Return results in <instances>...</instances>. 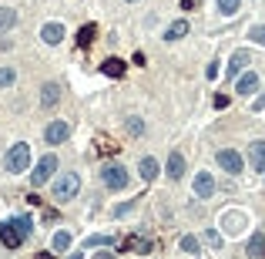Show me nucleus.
<instances>
[{
  "label": "nucleus",
  "instance_id": "6ab92c4d",
  "mask_svg": "<svg viewBox=\"0 0 265 259\" xmlns=\"http://www.w3.org/2000/svg\"><path fill=\"white\" fill-rule=\"evenodd\" d=\"M245 252H248V259H262L265 256V236L262 232H255V236L248 239V249H245Z\"/></svg>",
  "mask_w": 265,
  "mask_h": 259
},
{
  "label": "nucleus",
  "instance_id": "ddd939ff",
  "mask_svg": "<svg viewBox=\"0 0 265 259\" xmlns=\"http://www.w3.org/2000/svg\"><path fill=\"white\" fill-rule=\"evenodd\" d=\"M165 175L171 182H178L181 175H185V158H181V152H171L168 155V169H165Z\"/></svg>",
  "mask_w": 265,
  "mask_h": 259
},
{
  "label": "nucleus",
  "instance_id": "0eeeda50",
  "mask_svg": "<svg viewBox=\"0 0 265 259\" xmlns=\"http://www.w3.org/2000/svg\"><path fill=\"white\" fill-rule=\"evenodd\" d=\"M121 249H124V252L131 249V252H141V256H148V252H155V242H151V239H144V236H128V239L121 242Z\"/></svg>",
  "mask_w": 265,
  "mask_h": 259
},
{
  "label": "nucleus",
  "instance_id": "e433bc0d",
  "mask_svg": "<svg viewBox=\"0 0 265 259\" xmlns=\"http://www.w3.org/2000/svg\"><path fill=\"white\" fill-rule=\"evenodd\" d=\"M37 259H54V256H51V252H41V256H37Z\"/></svg>",
  "mask_w": 265,
  "mask_h": 259
},
{
  "label": "nucleus",
  "instance_id": "9b49d317",
  "mask_svg": "<svg viewBox=\"0 0 265 259\" xmlns=\"http://www.w3.org/2000/svg\"><path fill=\"white\" fill-rule=\"evenodd\" d=\"M211 192H215V179H211L208 172H198L195 175V195L198 199H211Z\"/></svg>",
  "mask_w": 265,
  "mask_h": 259
},
{
  "label": "nucleus",
  "instance_id": "c9c22d12",
  "mask_svg": "<svg viewBox=\"0 0 265 259\" xmlns=\"http://www.w3.org/2000/svg\"><path fill=\"white\" fill-rule=\"evenodd\" d=\"M94 259H114V252H98Z\"/></svg>",
  "mask_w": 265,
  "mask_h": 259
},
{
  "label": "nucleus",
  "instance_id": "7ed1b4c3",
  "mask_svg": "<svg viewBox=\"0 0 265 259\" xmlns=\"http://www.w3.org/2000/svg\"><path fill=\"white\" fill-rule=\"evenodd\" d=\"M54 172H57V155H51V152H47V155L37 162V169L31 172V185H34V189H41V185H44Z\"/></svg>",
  "mask_w": 265,
  "mask_h": 259
},
{
  "label": "nucleus",
  "instance_id": "6e6552de",
  "mask_svg": "<svg viewBox=\"0 0 265 259\" xmlns=\"http://www.w3.org/2000/svg\"><path fill=\"white\" fill-rule=\"evenodd\" d=\"M41 41H44V44H61V41H64V24H57V21H51V24H44V27H41Z\"/></svg>",
  "mask_w": 265,
  "mask_h": 259
},
{
  "label": "nucleus",
  "instance_id": "4468645a",
  "mask_svg": "<svg viewBox=\"0 0 265 259\" xmlns=\"http://www.w3.org/2000/svg\"><path fill=\"white\" fill-rule=\"evenodd\" d=\"M255 88H258V74L255 71H245L242 78L235 81V94H252Z\"/></svg>",
  "mask_w": 265,
  "mask_h": 259
},
{
  "label": "nucleus",
  "instance_id": "4c0bfd02",
  "mask_svg": "<svg viewBox=\"0 0 265 259\" xmlns=\"http://www.w3.org/2000/svg\"><path fill=\"white\" fill-rule=\"evenodd\" d=\"M67 259H84V256H81V252H71V256H67Z\"/></svg>",
  "mask_w": 265,
  "mask_h": 259
},
{
  "label": "nucleus",
  "instance_id": "2f4dec72",
  "mask_svg": "<svg viewBox=\"0 0 265 259\" xmlns=\"http://www.w3.org/2000/svg\"><path fill=\"white\" fill-rule=\"evenodd\" d=\"M205 78H208V81L218 78V64H208V68H205Z\"/></svg>",
  "mask_w": 265,
  "mask_h": 259
},
{
  "label": "nucleus",
  "instance_id": "c85d7f7f",
  "mask_svg": "<svg viewBox=\"0 0 265 259\" xmlns=\"http://www.w3.org/2000/svg\"><path fill=\"white\" fill-rule=\"evenodd\" d=\"M128 132H131V135H141L144 121H141V118H128Z\"/></svg>",
  "mask_w": 265,
  "mask_h": 259
},
{
  "label": "nucleus",
  "instance_id": "473e14b6",
  "mask_svg": "<svg viewBox=\"0 0 265 259\" xmlns=\"http://www.w3.org/2000/svg\"><path fill=\"white\" fill-rule=\"evenodd\" d=\"M215 108H228V94H215Z\"/></svg>",
  "mask_w": 265,
  "mask_h": 259
},
{
  "label": "nucleus",
  "instance_id": "9d476101",
  "mask_svg": "<svg viewBox=\"0 0 265 259\" xmlns=\"http://www.w3.org/2000/svg\"><path fill=\"white\" fill-rule=\"evenodd\" d=\"M221 229H225L228 236H238L245 229V212H225L221 215Z\"/></svg>",
  "mask_w": 265,
  "mask_h": 259
},
{
  "label": "nucleus",
  "instance_id": "aec40b11",
  "mask_svg": "<svg viewBox=\"0 0 265 259\" xmlns=\"http://www.w3.org/2000/svg\"><path fill=\"white\" fill-rule=\"evenodd\" d=\"M138 172H141V179H144V182H155V175H158L161 169H158V162H155V158H141Z\"/></svg>",
  "mask_w": 265,
  "mask_h": 259
},
{
  "label": "nucleus",
  "instance_id": "a878e982",
  "mask_svg": "<svg viewBox=\"0 0 265 259\" xmlns=\"http://www.w3.org/2000/svg\"><path fill=\"white\" fill-rule=\"evenodd\" d=\"M14 81H17V71L14 68H0V88H11Z\"/></svg>",
  "mask_w": 265,
  "mask_h": 259
},
{
  "label": "nucleus",
  "instance_id": "423d86ee",
  "mask_svg": "<svg viewBox=\"0 0 265 259\" xmlns=\"http://www.w3.org/2000/svg\"><path fill=\"white\" fill-rule=\"evenodd\" d=\"M218 165H221L225 172L238 175V172H242V165H245V158L238 155V152H232V148H221V152H218Z\"/></svg>",
  "mask_w": 265,
  "mask_h": 259
},
{
  "label": "nucleus",
  "instance_id": "4be33fe9",
  "mask_svg": "<svg viewBox=\"0 0 265 259\" xmlns=\"http://www.w3.org/2000/svg\"><path fill=\"white\" fill-rule=\"evenodd\" d=\"M94 34H98V27H94V24H84V27L78 31V44H81V47H88L91 41H94Z\"/></svg>",
  "mask_w": 265,
  "mask_h": 259
},
{
  "label": "nucleus",
  "instance_id": "f3484780",
  "mask_svg": "<svg viewBox=\"0 0 265 259\" xmlns=\"http://www.w3.org/2000/svg\"><path fill=\"white\" fill-rule=\"evenodd\" d=\"M245 64H248V51H235V54L228 57V74H232V78H235V74H242Z\"/></svg>",
  "mask_w": 265,
  "mask_h": 259
},
{
  "label": "nucleus",
  "instance_id": "1a4fd4ad",
  "mask_svg": "<svg viewBox=\"0 0 265 259\" xmlns=\"http://www.w3.org/2000/svg\"><path fill=\"white\" fill-rule=\"evenodd\" d=\"M0 242H4L7 249H17L24 242V236L17 232V225H14V222H0Z\"/></svg>",
  "mask_w": 265,
  "mask_h": 259
},
{
  "label": "nucleus",
  "instance_id": "7c9ffc66",
  "mask_svg": "<svg viewBox=\"0 0 265 259\" xmlns=\"http://www.w3.org/2000/svg\"><path fill=\"white\" fill-rule=\"evenodd\" d=\"M248 37H252L255 44H265V27H252V31H248Z\"/></svg>",
  "mask_w": 265,
  "mask_h": 259
},
{
  "label": "nucleus",
  "instance_id": "bb28decb",
  "mask_svg": "<svg viewBox=\"0 0 265 259\" xmlns=\"http://www.w3.org/2000/svg\"><path fill=\"white\" fill-rule=\"evenodd\" d=\"M178 246H181V252H198V239H195V236H181Z\"/></svg>",
  "mask_w": 265,
  "mask_h": 259
},
{
  "label": "nucleus",
  "instance_id": "f257e3e1",
  "mask_svg": "<svg viewBox=\"0 0 265 259\" xmlns=\"http://www.w3.org/2000/svg\"><path fill=\"white\" fill-rule=\"evenodd\" d=\"M78 189H81L78 172H64V175H57V179H54V199H57V202H71V199L78 195Z\"/></svg>",
  "mask_w": 265,
  "mask_h": 259
},
{
  "label": "nucleus",
  "instance_id": "a211bd4d",
  "mask_svg": "<svg viewBox=\"0 0 265 259\" xmlns=\"http://www.w3.org/2000/svg\"><path fill=\"white\" fill-rule=\"evenodd\" d=\"M57 101H61V88H57V84H44V88H41V104H44V108H54Z\"/></svg>",
  "mask_w": 265,
  "mask_h": 259
},
{
  "label": "nucleus",
  "instance_id": "72a5a7b5",
  "mask_svg": "<svg viewBox=\"0 0 265 259\" xmlns=\"http://www.w3.org/2000/svg\"><path fill=\"white\" fill-rule=\"evenodd\" d=\"M181 11H195V0H181Z\"/></svg>",
  "mask_w": 265,
  "mask_h": 259
},
{
  "label": "nucleus",
  "instance_id": "f03ea898",
  "mask_svg": "<svg viewBox=\"0 0 265 259\" xmlns=\"http://www.w3.org/2000/svg\"><path fill=\"white\" fill-rule=\"evenodd\" d=\"M27 165H31V145L27 142H17V145H11V152H7V172H27Z\"/></svg>",
  "mask_w": 265,
  "mask_h": 259
},
{
  "label": "nucleus",
  "instance_id": "dca6fc26",
  "mask_svg": "<svg viewBox=\"0 0 265 259\" xmlns=\"http://www.w3.org/2000/svg\"><path fill=\"white\" fill-rule=\"evenodd\" d=\"M185 34H188V21H185V17H178L175 24H168V31H165V41H181Z\"/></svg>",
  "mask_w": 265,
  "mask_h": 259
},
{
  "label": "nucleus",
  "instance_id": "58836bf2",
  "mask_svg": "<svg viewBox=\"0 0 265 259\" xmlns=\"http://www.w3.org/2000/svg\"><path fill=\"white\" fill-rule=\"evenodd\" d=\"M124 4H134V0H124Z\"/></svg>",
  "mask_w": 265,
  "mask_h": 259
},
{
  "label": "nucleus",
  "instance_id": "20e7f679",
  "mask_svg": "<svg viewBox=\"0 0 265 259\" xmlns=\"http://www.w3.org/2000/svg\"><path fill=\"white\" fill-rule=\"evenodd\" d=\"M101 182H104L111 192H121L124 185H128V169H121V165H104V169H101Z\"/></svg>",
  "mask_w": 265,
  "mask_h": 259
},
{
  "label": "nucleus",
  "instance_id": "39448f33",
  "mask_svg": "<svg viewBox=\"0 0 265 259\" xmlns=\"http://www.w3.org/2000/svg\"><path fill=\"white\" fill-rule=\"evenodd\" d=\"M71 138V124L67 121H51L44 128V142L47 145H61V142H67Z\"/></svg>",
  "mask_w": 265,
  "mask_h": 259
},
{
  "label": "nucleus",
  "instance_id": "f704fd0d",
  "mask_svg": "<svg viewBox=\"0 0 265 259\" xmlns=\"http://www.w3.org/2000/svg\"><path fill=\"white\" fill-rule=\"evenodd\" d=\"M262 108H265V94L258 98V101H255V111H262Z\"/></svg>",
  "mask_w": 265,
  "mask_h": 259
},
{
  "label": "nucleus",
  "instance_id": "412c9836",
  "mask_svg": "<svg viewBox=\"0 0 265 259\" xmlns=\"http://www.w3.org/2000/svg\"><path fill=\"white\" fill-rule=\"evenodd\" d=\"M17 24V11L14 7H0V31H11Z\"/></svg>",
  "mask_w": 265,
  "mask_h": 259
},
{
  "label": "nucleus",
  "instance_id": "393cba45",
  "mask_svg": "<svg viewBox=\"0 0 265 259\" xmlns=\"http://www.w3.org/2000/svg\"><path fill=\"white\" fill-rule=\"evenodd\" d=\"M54 249H57V252L71 249V232H54Z\"/></svg>",
  "mask_w": 265,
  "mask_h": 259
},
{
  "label": "nucleus",
  "instance_id": "f8f14e48",
  "mask_svg": "<svg viewBox=\"0 0 265 259\" xmlns=\"http://www.w3.org/2000/svg\"><path fill=\"white\" fill-rule=\"evenodd\" d=\"M248 165L255 172H265V142H252L248 145Z\"/></svg>",
  "mask_w": 265,
  "mask_h": 259
},
{
  "label": "nucleus",
  "instance_id": "c756f323",
  "mask_svg": "<svg viewBox=\"0 0 265 259\" xmlns=\"http://www.w3.org/2000/svg\"><path fill=\"white\" fill-rule=\"evenodd\" d=\"M111 242H114L111 236H91L88 242H84V246H111Z\"/></svg>",
  "mask_w": 265,
  "mask_h": 259
},
{
  "label": "nucleus",
  "instance_id": "cd10ccee",
  "mask_svg": "<svg viewBox=\"0 0 265 259\" xmlns=\"http://www.w3.org/2000/svg\"><path fill=\"white\" fill-rule=\"evenodd\" d=\"M205 242H208L211 249H221V232H215V229H208V232H205Z\"/></svg>",
  "mask_w": 265,
  "mask_h": 259
},
{
  "label": "nucleus",
  "instance_id": "2eb2a0df",
  "mask_svg": "<svg viewBox=\"0 0 265 259\" xmlns=\"http://www.w3.org/2000/svg\"><path fill=\"white\" fill-rule=\"evenodd\" d=\"M101 71H104V74H108V78H121L124 71H128V64H124L121 57H108V61H104V64H101Z\"/></svg>",
  "mask_w": 265,
  "mask_h": 259
},
{
  "label": "nucleus",
  "instance_id": "5701e85b",
  "mask_svg": "<svg viewBox=\"0 0 265 259\" xmlns=\"http://www.w3.org/2000/svg\"><path fill=\"white\" fill-rule=\"evenodd\" d=\"M14 225H17V232H21L24 239L31 236V229H34V222H31V215H17V219H11Z\"/></svg>",
  "mask_w": 265,
  "mask_h": 259
},
{
  "label": "nucleus",
  "instance_id": "b1692460",
  "mask_svg": "<svg viewBox=\"0 0 265 259\" xmlns=\"http://www.w3.org/2000/svg\"><path fill=\"white\" fill-rule=\"evenodd\" d=\"M238 7H242V0H218V11L225 14V17H232V14H238Z\"/></svg>",
  "mask_w": 265,
  "mask_h": 259
}]
</instances>
